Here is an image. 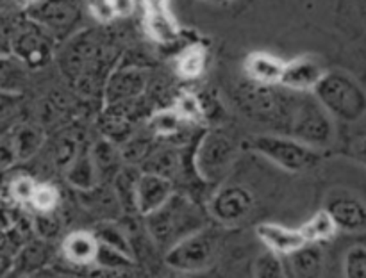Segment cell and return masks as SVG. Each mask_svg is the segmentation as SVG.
Returning <instances> with one entry per match:
<instances>
[{
	"label": "cell",
	"instance_id": "35",
	"mask_svg": "<svg viewBox=\"0 0 366 278\" xmlns=\"http://www.w3.org/2000/svg\"><path fill=\"white\" fill-rule=\"evenodd\" d=\"M82 146L79 145L77 139L74 135H63V138H57L56 143H54V148H52V155H54V163L56 166L63 168L66 170L68 166L71 164V160L77 157V153L81 152Z\"/></svg>",
	"mask_w": 366,
	"mask_h": 278
},
{
	"label": "cell",
	"instance_id": "16",
	"mask_svg": "<svg viewBox=\"0 0 366 278\" xmlns=\"http://www.w3.org/2000/svg\"><path fill=\"white\" fill-rule=\"evenodd\" d=\"M100 241L95 235V232L77 230L71 232L64 237L61 249H63L64 259L75 266H88V264H95L97 253H99Z\"/></svg>",
	"mask_w": 366,
	"mask_h": 278
},
{
	"label": "cell",
	"instance_id": "26",
	"mask_svg": "<svg viewBox=\"0 0 366 278\" xmlns=\"http://www.w3.org/2000/svg\"><path fill=\"white\" fill-rule=\"evenodd\" d=\"M304 237L307 242H325L331 241L336 234H338V225H336L335 217L331 216L327 209H322L318 212H315L306 223L300 227Z\"/></svg>",
	"mask_w": 366,
	"mask_h": 278
},
{
	"label": "cell",
	"instance_id": "31",
	"mask_svg": "<svg viewBox=\"0 0 366 278\" xmlns=\"http://www.w3.org/2000/svg\"><path fill=\"white\" fill-rule=\"evenodd\" d=\"M206 66V52L200 45L188 46L177 61V71L184 78H197Z\"/></svg>",
	"mask_w": 366,
	"mask_h": 278
},
{
	"label": "cell",
	"instance_id": "40",
	"mask_svg": "<svg viewBox=\"0 0 366 278\" xmlns=\"http://www.w3.org/2000/svg\"><path fill=\"white\" fill-rule=\"evenodd\" d=\"M86 9L89 16L99 24H111L117 16L113 0H86Z\"/></svg>",
	"mask_w": 366,
	"mask_h": 278
},
{
	"label": "cell",
	"instance_id": "5",
	"mask_svg": "<svg viewBox=\"0 0 366 278\" xmlns=\"http://www.w3.org/2000/svg\"><path fill=\"white\" fill-rule=\"evenodd\" d=\"M249 146L264 159L292 173H304L317 168L320 163L318 148H313L290 134L254 135Z\"/></svg>",
	"mask_w": 366,
	"mask_h": 278
},
{
	"label": "cell",
	"instance_id": "42",
	"mask_svg": "<svg viewBox=\"0 0 366 278\" xmlns=\"http://www.w3.org/2000/svg\"><path fill=\"white\" fill-rule=\"evenodd\" d=\"M113 6L118 18H127L134 13L136 0H113Z\"/></svg>",
	"mask_w": 366,
	"mask_h": 278
},
{
	"label": "cell",
	"instance_id": "30",
	"mask_svg": "<svg viewBox=\"0 0 366 278\" xmlns=\"http://www.w3.org/2000/svg\"><path fill=\"white\" fill-rule=\"evenodd\" d=\"M46 262H49V248H46L45 241H32L25 242L24 248L16 255L14 266L25 269V273H31L32 269L43 267Z\"/></svg>",
	"mask_w": 366,
	"mask_h": 278
},
{
	"label": "cell",
	"instance_id": "37",
	"mask_svg": "<svg viewBox=\"0 0 366 278\" xmlns=\"http://www.w3.org/2000/svg\"><path fill=\"white\" fill-rule=\"evenodd\" d=\"M174 107L181 114L182 120L192 121V123H197L204 118V105L200 102V96L192 95V93H182L181 96H177Z\"/></svg>",
	"mask_w": 366,
	"mask_h": 278
},
{
	"label": "cell",
	"instance_id": "22",
	"mask_svg": "<svg viewBox=\"0 0 366 278\" xmlns=\"http://www.w3.org/2000/svg\"><path fill=\"white\" fill-rule=\"evenodd\" d=\"M182 168V155L174 146H164V148H152V152L147 155L142 163V171L149 173L163 175V177L174 180Z\"/></svg>",
	"mask_w": 366,
	"mask_h": 278
},
{
	"label": "cell",
	"instance_id": "41",
	"mask_svg": "<svg viewBox=\"0 0 366 278\" xmlns=\"http://www.w3.org/2000/svg\"><path fill=\"white\" fill-rule=\"evenodd\" d=\"M0 159H2L4 170H9V168L18 160L16 152H14V146H13V143H11L9 134H4V138H2V146H0Z\"/></svg>",
	"mask_w": 366,
	"mask_h": 278
},
{
	"label": "cell",
	"instance_id": "27",
	"mask_svg": "<svg viewBox=\"0 0 366 278\" xmlns=\"http://www.w3.org/2000/svg\"><path fill=\"white\" fill-rule=\"evenodd\" d=\"M181 114L175 110V107H167V109L154 110L152 116L149 118L147 128L154 138H174L181 130Z\"/></svg>",
	"mask_w": 366,
	"mask_h": 278
},
{
	"label": "cell",
	"instance_id": "20",
	"mask_svg": "<svg viewBox=\"0 0 366 278\" xmlns=\"http://www.w3.org/2000/svg\"><path fill=\"white\" fill-rule=\"evenodd\" d=\"M92 155L95 160L97 171H99L100 182H113L114 177L124 168L122 166L124 157H122L120 148H117V143L107 138L99 139L92 146Z\"/></svg>",
	"mask_w": 366,
	"mask_h": 278
},
{
	"label": "cell",
	"instance_id": "21",
	"mask_svg": "<svg viewBox=\"0 0 366 278\" xmlns=\"http://www.w3.org/2000/svg\"><path fill=\"white\" fill-rule=\"evenodd\" d=\"M66 180L74 185L77 191H86V189L95 187L100 184L99 171H97L95 160H93L92 148H81L70 166L64 170Z\"/></svg>",
	"mask_w": 366,
	"mask_h": 278
},
{
	"label": "cell",
	"instance_id": "10",
	"mask_svg": "<svg viewBox=\"0 0 366 278\" xmlns=\"http://www.w3.org/2000/svg\"><path fill=\"white\" fill-rule=\"evenodd\" d=\"M254 195L239 184H225L218 187L209 202V214L222 225H238L250 216L254 209Z\"/></svg>",
	"mask_w": 366,
	"mask_h": 278
},
{
	"label": "cell",
	"instance_id": "14",
	"mask_svg": "<svg viewBox=\"0 0 366 278\" xmlns=\"http://www.w3.org/2000/svg\"><path fill=\"white\" fill-rule=\"evenodd\" d=\"M174 180L157 173L142 171L138 180V212L147 216L159 209L174 195Z\"/></svg>",
	"mask_w": 366,
	"mask_h": 278
},
{
	"label": "cell",
	"instance_id": "6",
	"mask_svg": "<svg viewBox=\"0 0 366 278\" xmlns=\"http://www.w3.org/2000/svg\"><path fill=\"white\" fill-rule=\"evenodd\" d=\"M4 39L9 45L11 53L31 68H41L54 56V45L57 39L43 25L27 16L25 20H14L13 27L4 25Z\"/></svg>",
	"mask_w": 366,
	"mask_h": 278
},
{
	"label": "cell",
	"instance_id": "45",
	"mask_svg": "<svg viewBox=\"0 0 366 278\" xmlns=\"http://www.w3.org/2000/svg\"><path fill=\"white\" fill-rule=\"evenodd\" d=\"M213 2H229V0H213Z\"/></svg>",
	"mask_w": 366,
	"mask_h": 278
},
{
	"label": "cell",
	"instance_id": "28",
	"mask_svg": "<svg viewBox=\"0 0 366 278\" xmlns=\"http://www.w3.org/2000/svg\"><path fill=\"white\" fill-rule=\"evenodd\" d=\"M95 264L97 267L109 271L111 274H120L124 269L134 266V260H132V255H129V253L100 242Z\"/></svg>",
	"mask_w": 366,
	"mask_h": 278
},
{
	"label": "cell",
	"instance_id": "32",
	"mask_svg": "<svg viewBox=\"0 0 366 278\" xmlns=\"http://www.w3.org/2000/svg\"><path fill=\"white\" fill-rule=\"evenodd\" d=\"M285 257L275 253L274 249H268L264 253H261L256 259L254 264V274L259 278H281L288 274L286 271V262Z\"/></svg>",
	"mask_w": 366,
	"mask_h": 278
},
{
	"label": "cell",
	"instance_id": "43",
	"mask_svg": "<svg viewBox=\"0 0 366 278\" xmlns=\"http://www.w3.org/2000/svg\"><path fill=\"white\" fill-rule=\"evenodd\" d=\"M143 9L147 11H156V9H164V7H170V0H142Z\"/></svg>",
	"mask_w": 366,
	"mask_h": 278
},
{
	"label": "cell",
	"instance_id": "34",
	"mask_svg": "<svg viewBox=\"0 0 366 278\" xmlns=\"http://www.w3.org/2000/svg\"><path fill=\"white\" fill-rule=\"evenodd\" d=\"M152 141L143 135H131L127 141L122 143L120 152L125 163L129 164H142L147 159L150 152H152Z\"/></svg>",
	"mask_w": 366,
	"mask_h": 278
},
{
	"label": "cell",
	"instance_id": "23",
	"mask_svg": "<svg viewBox=\"0 0 366 278\" xmlns=\"http://www.w3.org/2000/svg\"><path fill=\"white\" fill-rule=\"evenodd\" d=\"M9 138L14 146L18 160L31 159L34 153H38L41 150L43 141H45V134H43L41 128L29 123H21L13 127Z\"/></svg>",
	"mask_w": 366,
	"mask_h": 278
},
{
	"label": "cell",
	"instance_id": "1",
	"mask_svg": "<svg viewBox=\"0 0 366 278\" xmlns=\"http://www.w3.org/2000/svg\"><path fill=\"white\" fill-rule=\"evenodd\" d=\"M111 50L100 34L93 31L74 36L61 52L59 61L64 73L84 95H93L106 86V68L111 63Z\"/></svg>",
	"mask_w": 366,
	"mask_h": 278
},
{
	"label": "cell",
	"instance_id": "17",
	"mask_svg": "<svg viewBox=\"0 0 366 278\" xmlns=\"http://www.w3.org/2000/svg\"><path fill=\"white\" fill-rule=\"evenodd\" d=\"M285 66L286 63L264 52L250 53L245 61V71L249 81L263 86H281Z\"/></svg>",
	"mask_w": 366,
	"mask_h": 278
},
{
	"label": "cell",
	"instance_id": "13",
	"mask_svg": "<svg viewBox=\"0 0 366 278\" xmlns=\"http://www.w3.org/2000/svg\"><path fill=\"white\" fill-rule=\"evenodd\" d=\"M327 73L324 64L315 56H300L293 61L286 63L285 75H282V88H288L292 91H315L318 82Z\"/></svg>",
	"mask_w": 366,
	"mask_h": 278
},
{
	"label": "cell",
	"instance_id": "39",
	"mask_svg": "<svg viewBox=\"0 0 366 278\" xmlns=\"http://www.w3.org/2000/svg\"><path fill=\"white\" fill-rule=\"evenodd\" d=\"M32 230L38 234V237L41 239H52L59 234L61 230V221L57 217L56 210H50V212H38L36 217L32 220Z\"/></svg>",
	"mask_w": 366,
	"mask_h": 278
},
{
	"label": "cell",
	"instance_id": "18",
	"mask_svg": "<svg viewBox=\"0 0 366 278\" xmlns=\"http://www.w3.org/2000/svg\"><path fill=\"white\" fill-rule=\"evenodd\" d=\"M286 267L295 277H318L324 267V252L320 242H306L285 257Z\"/></svg>",
	"mask_w": 366,
	"mask_h": 278
},
{
	"label": "cell",
	"instance_id": "4",
	"mask_svg": "<svg viewBox=\"0 0 366 278\" xmlns=\"http://www.w3.org/2000/svg\"><path fill=\"white\" fill-rule=\"evenodd\" d=\"M286 134L300 139L313 148H325L335 139L332 114L322 105L315 93L311 95V91H297Z\"/></svg>",
	"mask_w": 366,
	"mask_h": 278
},
{
	"label": "cell",
	"instance_id": "19",
	"mask_svg": "<svg viewBox=\"0 0 366 278\" xmlns=\"http://www.w3.org/2000/svg\"><path fill=\"white\" fill-rule=\"evenodd\" d=\"M82 205L93 214H97L102 220H113L118 212L122 210L120 202L117 198L113 185L106 187V185L97 184L95 187L86 189V191H79Z\"/></svg>",
	"mask_w": 366,
	"mask_h": 278
},
{
	"label": "cell",
	"instance_id": "8",
	"mask_svg": "<svg viewBox=\"0 0 366 278\" xmlns=\"http://www.w3.org/2000/svg\"><path fill=\"white\" fill-rule=\"evenodd\" d=\"M218 252V232L206 225L167 249L164 262L172 269L193 273L211 266Z\"/></svg>",
	"mask_w": 366,
	"mask_h": 278
},
{
	"label": "cell",
	"instance_id": "44",
	"mask_svg": "<svg viewBox=\"0 0 366 278\" xmlns=\"http://www.w3.org/2000/svg\"><path fill=\"white\" fill-rule=\"evenodd\" d=\"M354 152H356L357 159H360L363 164H366V138L361 139L360 143H356V148H354Z\"/></svg>",
	"mask_w": 366,
	"mask_h": 278
},
{
	"label": "cell",
	"instance_id": "7",
	"mask_svg": "<svg viewBox=\"0 0 366 278\" xmlns=\"http://www.w3.org/2000/svg\"><path fill=\"white\" fill-rule=\"evenodd\" d=\"M236 143L227 132L209 130L199 138V145L195 148V166L197 175L204 182H220L227 177L236 159Z\"/></svg>",
	"mask_w": 366,
	"mask_h": 278
},
{
	"label": "cell",
	"instance_id": "36",
	"mask_svg": "<svg viewBox=\"0 0 366 278\" xmlns=\"http://www.w3.org/2000/svg\"><path fill=\"white\" fill-rule=\"evenodd\" d=\"M343 274L349 278H366V246H352L343 257Z\"/></svg>",
	"mask_w": 366,
	"mask_h": 278
},
{
	"label": "cell",
	"instance_id": "9",
	"mask_svg": "<svg viewBox=\"0 0 366 278\" xmlns=\"http://www.w3.org/2000/svg\"><path fill=\"white\" fill-rule=\"evenodd\" d=\"M27 16L43 25L56 39H64L81 21L82 6L79 0H39L29 7Z\"/></svg>",
	"mask_w": 366,
	"mask_h": 278
},
{
	"label": "cell",
	"instance_id": "29",
	"mask_svg": "<svg viewBox=\"0 0 366 278\" xmlns=\"http://www.w3.org/2000/svg\"><path fill=\"white\" fill-rule=\"evenodd\" d=\"M38 182L34 180L29 175H18L13 180H7L4 185V200H11L13 203L18 205H25L29 203L31 205L32 196H34L36 189H38Z\"/></svg>",
	"mask_w": 366,
	"mask_h": 278
},
{
	"label": "cell",
	"instance_id": "24",
	"mask_svg": "<svg viewBox=\"0 0 366 278\" xmlns=\"http://www.w3.org/2000/svg\"><path fill=\"white\" fill-rule=\"evenodd\" d=\"M145 29L152 39L159 43H174L179 38V25L170 7L145 13Z\"/></svg>",
	"mask_w": 366,
	"mask_h": 278
},
{
	"label": "cell",
	"instance_id": "15",
	"mask_svg": "<svg viewBox=\"0 0 366 278\" xmlns=\"http://www.w3.org/2000/svg\"><path fill=\"white\" fill-rule=\"evenodd\" d=\"M256 234L268 249H274L282 257L290 255L307 242L300 228H290L279 223L257 225Z\"/></svg>",
	"mask_w": 366,
	"mask_h": 278
},
{
	"label": "cell",
	"instance_id": "11",
	"mask_svg": "<svg viewBox=\"0 0 366 278\" xmlns=\"http://www.w3.org/2000/svg\"><path fill=\"white\" fill-rule=\"evenodd\" d=\"M147 89V73L136 64H118L107 77L104 86L106 105L142 98Z\"/></svg>",
	"mask_w": 366,
	"mask_h": 278
},
{
	"label": "cell",
	"instance_id": "38",
	"mask_svg": "<svg viewBox=\"0 0 366 278\" xmlns=\"http://www.w3.org/2000/svg\"><path fill=\"white\" fill-rule=\"evenodd\" d=\"M57 205H59V192H57V189L50 184H39L34 196H32V209L36 212H50V210H57Z\"/></svg>",
	"mask_w": 366,
	"mask_h": 278
},
{
	"label": "cell",
	"instance_id": "12",
	"mask_svg": "<svg viewBox=\"0 0 366 278\" xmlns=\"http://www.w3.org/2000/svg\"><path fill=\"white\" fill-rule=\"evenodd\" d=\"M325 209L335 217L340 230L350 234L366 232V203L349 189H335L327 195Z\"/></svg>",
	"mask_w": 366,
	"mask_h": 278
},
{
	"label": "cell",
	"instance_id": "3",
	"mask_svg": "<svg viewBox=\"0 0 366 278\" xmlns=\"http://www.w3.org/2000/svg\"><path fill=\"white\" fill-rule=\"evenodd\" d=\"M313 93L336 120L357 123L366 116L365 88L347 71H327Z\"/></svg>",
	"mask_w": 366,
	"mask_h": 278
},
{
	"label": "cell",
	"instance_id": "2",
	"mask_svg": "<svg viewBox=\"0 0 366 278\" xmlns=\"http://www.w3.org/2000/svg\"><path fill=\"white\" fill-rule=\"evenodd\" d=\"M206 225V212L184 192H174L164 205L145 216V228L149 235L157 246L167 249Z\"/></svg>",
	"mask_w": 366,
	"mask_h": 278
},
{
	"label": "cell",
	"instance_id": "25",
	"mask_svg": "<svg viewBox=\"0 0 366 278\" xmlns=\"http://www.w3.org/2000/svg\"><path fill=\"white\" fill-rule=\"evenodd\" d=\"M142 171L136 170V166H124L120 173L114 177L113 189L117 192V198L120 202L122 210H129V212H138V180Z\"/></svg>",
	"mask_w": 366,
	"mask_h": 278
},
{
	"label": "cell",
	"instance_id": "33",
	"mask_svg": "<svg viewBox=\"0 0 366 278\" xmlns=\"http://www.w3.org/2000/svg\"><path fill=\"white\" fill-rule=\"evenodd\" d=\"M95 235L99 237L100 242H104V244L113 246V248H118L122 249V252L132 255L131 239L127 237V234H125V232L122 230L114 221H109V220L102 221V223L97 227Z\"/></svg>",
	"mask_w": 366,
	"mask_h": 278
}]
</instances>
